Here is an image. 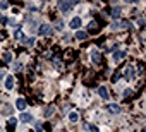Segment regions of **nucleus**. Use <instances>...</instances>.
Wrapping results in <instances>:
<instances>
[{
    "label": "nucleus",
    "instance_id": "1",
    "mask_svg": "<svg viewBox=\"0 0 146 132\" xmlns=\"http://www.w3.org/2000/svg\"><path fill=\"white\" fill-rule=\"evenodd\" d=\"M74 2H58V9L64 12V14H67V12H70L72 9H74Z\"/></svg>",
    "mask_w": 146,
    "mask_h": 132
},
{
    "label": "nucleus",
    "instance_id": "2",
    "mask_svg": "<svg viewBox=\"0 0 146 132\" xmlns=\"http://www.w3.org/2000/svg\"><path fill=\"white\" fill-rule=\"evenodd\" d=\"M124 76H125L127 81H132V79H134L136 72H134V67H132V65H127V67L124 69Z\"/></svg>",
    "mask_w": 146,
    "mask_h": 132
},
{
    "label": "nucleus",
    "instance_id": "3",
    "mask_svg": "<svg viewBox=\"0 0 146 132\" xmlns=\"http://www.w3.org/2000/svg\"><path fill=\"white\" fill-rule=\"evenodd\" d=\"M125 28H131V24L127 21H115L112 24V29H125Z\"/></svg>",
    "mask_w": 146,
    "mask_h": 132
},
{
    "label": "nucleus",
    "instance_id": "4",
    "mask_svg": "<svg viewBox=\"0 0 146 132\" xmlns=\"http://www.w3.org/2000/svg\"><path fill=\"white\" fill-rule=\"evenodd\" d=\"M105 110H107V112H110V113H120V110H122V108H120L119 105H115V103H108V105L105 106Z\"/></svg>",
    "mask_w": 146,
    "mask_h": 132
},
{
    "label": "nucleus",
    "instance_id": "5",
    "mask_svg": "<svg viewBox=\"0 0 146 132\" xmlns=\"http://www.w3.org/2000/svg\"><path fill=\"white\" fill-rule=\"evenodd\" d=\"M40 34H43V36H48V34H52V26H48V24H43V26H40Z\"/></svg>",
    "mask_w": 146,
    "mask_h": 132
},
{
    "label": "nucleus",
    "instance_id": "6",
    "mask_svg": "<svg viewBox=\"0 0 146 132\" xmlns=\"http://www.w3.org/2000/svg\"><path fill=\"white\" fill-rule=\"evenodd\" d=\"M19 120H21L23 123H29V122H33V115H31V113H21Z\"/></svg>",
    "mask_w": 146,
    "mask_h": 132
},
{
    "label": "nucleus",
    "instance_id": "7",
    "mask_svg": "<svg viewBox=\"0 0 146 132\" xmlns=\"http://www.w3.org/2000/svg\"><path fill=\"white\" fill-rule=\"evenodd\" d=\"M98 94H100V98L108 100V91H107V88H105V86H100V88H98Z\"/></svg>",
    "mask_w": 146,
    "mask_h": 132
},
{
    "label": "nucleus",
    "instance_id": "8",
    "mask_svg": "<svg viewBox=\"0 0 146 132\" xmlns=\"http://www.w3.org/2000/svg\"><path fill=\"white\" fill-rule=\"evenodd\" d=\"M69 26H70L72 29H78V28L81 26V19H79V17H74V19L69 22Z\"/></svg>",
    "mask_w": 146,
    "mask_h": 132
},
{
    "label": "nucleus",
    "instance_id": "9",
    "mask_svg": "<svg viewBox=\"0 0 146 132\" xmlns=\"http://www.w3.org/2000/svg\"><path fill=\"white\" fill-rule=\"evenodd\" d=\"M5 88H7V89H12V88H14V77H12V76H7V77H5Z\"/></svg>",
    "mask_w": 146,
    "mask_h": 132
},
{
    "label": "nucleus",
    "instance_id": "10",
    "mask_svg": "<svg viewBox=\"0 0 146 132\" xmlns=\"http://www.w3.org/2000/svg\"><path fill=\"white\" fill-rule=\"evenodd\" d=\"M124 57H125V53H124L122 50H117V51L113 53V60H115V62H119V60H122Z\"/></svg>",
    "mask_w": 146,
    "mask_h": 132
},
{
    "label": "nucleus",
    "instance_id": "11",
    "mask_svg": "<svg viewBox=\"0 0 146 132\" xmlns=\"http://www.w3.org/2000/svg\"><path fill=\"white\" fill-rule=\"evenodd\" d=\"M16 106H17V110H21V112H23V110L26 108V101H24L23 98H17V101H16Z\"/></svg>",
    "mask_w": 146,
    "mask_h": 132
},
{
    "label": "nucleus",
    "instance_id": "12",
    "mask_svg": "<svg viewBox=\"0 0 146 132\" xmlns=\"http://www.w3.org/2000/svg\"><path fill=\"white\" fill-rule=\"evenodd\" d=\"M91 60H93L95 63L100 62V53H98V50H91Z\"/></svg>",
    "mask_w": 146,
    "mask_h": 132
},
{
    "label": "nucleus",
    "instance_id": "13",
    "mask_svg": "<svg viewBox=\"0 0 146 132\" xmlns=\"http://www.w3.org/2000/svg\"><path fill=\"white\" fill-rule=\"evenodd\" d=\"M2 113H4V115H11V113H12V106H11V105H4V106H2Z\"/></svg>",
    "mask_w": 146,
    "mask_h": 132
},
{
    "label": "nucleus",
    "instance_id": "14",
    "mask_svg": "<svg viewBox=\"0 0 146 132\" xmlns=\"http://www.w3.org/2000/svg\"><path fill=\"white\" fill-rule=\"evenodd\" d=\"M69 120H70V122H78V120H79V113H76V112L69 113Z\"/></svg>",
    "mask_w": 146,
    "mask_h": 132
},
{
    "label": "nucleus",
    "instance_id": "15",
    "mask_svg": "<svg viewBox=\"0 0 146 132\" xmlns=\"http://www.w3.org/2000/svg\"><path fill=\"white\" fill-rule=\"evenodd\" d=\"M4 60H5V62H9V63H11V62H12V60H14V57H12V53H11V51H7V53H4Z\"/></svg>",
    "mask_w": 146,
    "mask_h": 132
},
{
    "label": "nucleus",
    "instance_id": "16",
    "mask_svg": "<svg viewBox=\"0 0 146 132\" xmlns=\"http://www.w3.org/2000/svg\"><path fill=\"white\" fill-rule=\"evenodd\" d=\"M86 36H88V34H86L84 31H78V33H76V38H78V40H86Z\"/></svg>",
    "mask_w": 146,
    "mask_h": 132
},
{
    "label": "nucleus",
    "instance_id": "17",
    "mask_svg": "<svg viewBox=\"0 0 146 132\" xmlns=\"http://www.w3.org/2000/svg\"><path fill=\"white\" fill-rule=\"evenodd\" d=\"M24 45H26V46H33V45H35V40H33V38H26Z\"/></svg>",
    "mask_w": 146,
    "mask_h": 132
},
{
    "label": "nucleus",
    "instance_id": "18",
    "mask_svg": "<svg viewBox=\"0 0 146 132\" xmlns=\"http://www.w3.org/2000/svg\"><path fill=\"white\" fill-rule=\"evenodd\" d=\"M112 16H113L115 19H117V17L120 16V9H113V11H112Z\"/></svg>",
    "mask_w": 146,
    "mask_h": 132
},
{
    "label": "nucleus",
    "instance_id": "19",
    "mask_svg": "<svg viewBox=\"0 0 146 132\" xmlns=\"http://www.w3.org/2000/svg\"><path fill=\"white\" fill-rule=\"evenodd\" d=\"M45 115H46V117H52V115H53V108H48V110L45 112Z\"/></svg>",
    "mask_w": 146,
    "mask_h": 132
},
{
    "label": "nucleus",
    "instance_id": "20",
    "mask_svg": "<svg viewBox=\"0 0 146 132\" xmlns=\"http://www.w3.org/2000/svg\"><path fill=\"white\" fill-rule=\"evenodd\" d=\"M90 29H96V22L95 21H90Z\"/></svg>",
    "mask_w": 146,
    "mask_h": 132
},
{
    "label": "nucleus",
    "instance_id": "21",
    "mask_svg": "<svg viewBox=\"0 0 146 132\" xmlns=\"http://www.w3.org/2000/svg\"><path fill=\"white\" fill-rule=\"evenodd\" d=\"M131 93H132L131 89H125V91H124V98H129V96H131Z\"/></svg>",
    "mask_w": 146,
    "mask_h": 132
},
{
    "label": "nucleus",
    "instance_id": "22",
    "mask_svg": "<svg viewBox=\"0 0 146 132\" xmlns=\"http://www.w3.org/2000/svg\"><path fill=\"white\" fill-rule=\"evenodd\" d=\"M35 129H36V132H43V129H41L40 123H35Z\"/></svg>",
    "mask_w": 146,
    "mask_h": 132
},
{
    "label": "nucleus",
    "instance_id": "23",
    "mask_svg": "<svg viewBox=\"0 0 146 132\" xmlns=\"http://www.w3.org/2000/svg\"><path fill=\"white\" fill-rule=\"evenodd\" d=\"M16 71H23V63H16Z\"/></svg>",
    "mask_w": 146,
    "mask_h": 132
},
{
    "label": "nucleus",
    "instance_id": "24",
    "mask_svg": "<svg viewBox=\"0 0 146 132\" xmlns=\"http://www.w3.org/2000/svg\"><path fill=\"white\" fill-rule=\"evenodd\" d=\"M7 7H9V5H7L5 2H2V4H0V9H7Z\"/></svg>",
    "mask_w": 146,
    "mask_h": 132
},
{
    "label": "nucleus",
    "instance_id": "25",
    "mask_svg": "<svg viewBox=\"0 0 146 132\" xmlns=\"http://www.w3.org/2000/svg\"><path fill=\"white\" fill-rule=\"evenodd\" d=\"M5 21H7V19H5L4 16H0V22H5Z\"/></svg>",
    "mask_w": 146,
    "mask_h": 132
},
{
    "label": "nucleus",
    "instance_id": "26",
    "mask_svg": "<svg viewBox=\"0 0 146 132\" xmlns=\"http://www.w3.org/2000/svg\"><path fill=\"white\" fill-rule=\"evenodd\" d=\"M4 77V71H0V79H2Z\"/></svg>",
    "mask_w": 146,
    "mask_h": 132
}]
</instances>
